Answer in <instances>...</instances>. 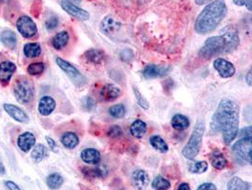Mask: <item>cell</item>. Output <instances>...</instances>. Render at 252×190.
<instances>
[{
    "mask_svg": "<svg viewBox=\"0 0 252 190\" xmlns=\"http://www.w3.org/2000/svg\"><path fill=\"white\" fill-rule=\"evenodd\" d=\"M227 7L225 0H214L207 4L195 19L194 30L199 35H208L220 25L227 15Z\"/></svg>",
    "mask_w": 252,
    "mask_h": 190,
    "instance_id": "obj_3",
    "label": "cell"
},
{
    "mask_svg": "<svg viewBox=\"0 0 252 190\" xmlns=\"http://www.w3.org/2000/svg\"><path fill=\"white\" fill-rule=\"evenodd\" d=\"M208 163L205 161H199V162H194L191 163L189 165V172L194 173V174H202L208 170Z\"/></svg>",
    "mask_w": 252,
    "mask_h": 190,
    "instance_id": "obj_36",
    "label": "cell"
},
{
    "mask_svg": "<svg viewBox=\"0 0 252 190\" xmlns=\"http://www.w3.org/2000/svg\"><path fill=\"white\" fill-rule=\"evenodd\" d=\"M236 6L246 7L250 12L252 13V0H232Z\"/></svg>",
    "mask_w": 252,
    "mask_h": 190,
    "instance_id": "obj_42",
    "label": "cell"
},
{
    "mask_svg": "<svg viewBox=\"0 0 252 190\" xmlns=\"http://www.w3.org/2000/svg\"><path fill=\"white\" fill-rule=\"evenodd\" d=\"M233 155L243 163L252 166V137H245L237 141L232 147Z\"/></svg>",
    "mask_w": 252,
    "mask_h": 190,
    "instance_id": "obj_6",
    "label": "cell"
},
{
    "mask_svg": "<svg viewBox=\"0 0 252 190\" xmlns=\"http://www.w3.org/2000/svg\"><path fill=\"white\" fill-rule=\"evenodd\" d=\"M56 109V101L53 97L45 95L38 103V113L42 116H50Z\"/></svg>",
    "mask_w": 252,
    "mask_h": 190,
    "instance_id": "obj_15",
    "label": "cell"
},
{
    "mask_svg": "<svg viewBox=\"0 0 252 190\" xmlns=\"http://www.w3.org/2000/svg\"><path fill=\"white\" fill-rule=\"evenodd\" d=\"M81 159L89 165H99L101 163V152L96 149H86L81 152Z\"/></svg>",
    "mask_w": 252,
    "mask_h": 190,
    "instance_id": "obj_22",
    "label": "cell"
},
{
    "mask_svg": "<svg viewBox=\"0 0 252 190\" xmlns=\"http://www.w3.org/2000/svg\"><path fill=\"white\" fill-rule=\"evenodd\" d=\"M70 42V35L67 31H62L56 34L51 39V45L56 51H63Z\"/></svg>",
    "mask_w": 252,
    "mask_h": 190,
    "instance_id": "obj_18",
    "label": "cell"
},
{
    "mask_svg": "<svg viewBox=\"0 0 252 190\" xmlns=\"http://www.w3.org/2000/svg\"><path fill=\"white\" fill-rule=\"evenodd\" d=\"M45 71V64L43 62H34L30 64L27 68V73L32 76H41Z\"/></svg>",
    "mask_w": 252,
    "mask_h": 190,
    "instance_id": "obj_35",
    "label": "cell"
},
{
    "mask_svg": "<svg viewBox=\"0 0 252 190\" xmlns=\"http://www.w3.org/2000/svg\"><path fill=\"white\" fill-rule=\"evenodd\" d=\"M239 44L238 30L233 25L226 26L221 31L220 36L212 37L206 40L198 51V55L203 59H212L237 50Z\"/></svg>",
    "mask_w": 252,
    "mask_h": 190,
    "instance_id": "obj_2",
    "label": "cell"
},
{
    "mask_svg": "<svg viewBox=\"0 0 252 190\" xmlns=\"http://www.w3.org/2000/svg\"><path fill=\"white\" fill-rule=\"evenodd\" d=\"M82 107L86 112H91L96 107V101L91 96H86L82 100Z\"/></svg>",
    "mask_w": 252,
    "mask_h": 190,
    "instance_id": "obj_39",
    "label": "cell"
},
{
    "mask_svg": "<svg viewBox=\"0 0 252 190\" xmlns=\"http://www.w3.org/2000/svg\"><path fill=\"white\" fill-rule=\"evenodd\" d=\"M6 173V169H5V166L2 164L1 160H0V175H4Z\"/></svg>",
    "mask_w": 252,
    "mask_h": 190,
    "instance_id": "obj_51",
    "label": "cell"
},
{
    "mask_svg": "<svg viewBox=\"0 0 252 190\" xmlns=\"http://www.w3.org/2000/svg\"><path fill=\"white\" fill-rule=\"evenodd\" d=\"M14 97L20 104L30 105L35 95V89L32 80L26 76H19L15 79L13 86Z\"/></svg>",
    "mask_w": 252,
    "mask_h": 190,
    "instance_id": "obj_4",
    "label": "cell"
},
{
    "mask_svg": "<svg viewBox=\"0 0 252 190\" xmlns=\"http://www.w3.org/2000/svg\"><path fill=\"white\" fill-rule=\"evenodd\" d=\"M46 184L50 190H59L63 184V178L57 172H53L46 179Z\"/></svg>",
    "mask_w": 252,
    "mask_h": 190,
    "instance_id": "obj_30",
    "label": "cell"
},
{
    "mask_svg": "<svg viewBox=\"0 0 252 190\" xmlns=\"http://www.w3.org/2000/svg\"><path fill=\"white\" fill-rule=\"evenodd\" d=\"M246 82L249 86L252 87V66L250 68V70L246 76Z\"/></svg>",
    "mask_w": 252,
    "mask_h": 190,
    "instance_id": "obj_48",
    "label": "cell"
},
{
    "mask_svg": "<svg viewBox=\"0 0 252 190\" xmlns=\"http://www.w3.org/2000/svg\"><path fill=\"white\" fill-rule=\"evenodd\" d=\"M133 90H134V93H135V97H136V99H137V102H138V104H139V107L141 108V109H143V110H148L149 109V103L148 101L146 100V98H144V96L140 93V91H139V89H137L136 87H134L133 88Z\"/></svg>",
    "mask_w": 252,
    "mask_h": 190,
    "instance_id": "obj_38",
    "label": "cell"
},
{
    "mask_svg": "<svg viewBox=\"0 0 252 190\" xmlns=\"http://www.w3.org/2000/svg\"><path fill=\"white\" fill-rule=\"evenodd\" d=\"M132 182L137 190H143L148 187L150 183V177L146 171L138 169L135 170L132 174Z\"/></svg>",
    "mask_w": 252,
    "mask_h": 190,
    "instance_id": "obj_17",
    "label": "cell"
},
{
    "mask_svg": "<svg viewBox=\"0 0 252 190\" xmlns=\"http://www.w3.org/2000/svg\"><path fill=\"white\" fill-rule=\"evenodd\" d=\"M120 56H121V59L123 61L130 62L134 58V53H133V51H131V50L127 49V50H124V51H122Z\"/></svg>",
    "mask_w": 252,
    "mask_h": 190,
    "instance_id": "obj_41",
    "label": "cell"
},
{
    "mask_svg": "<svg viewBox=\"0 0 252 190\" xmlns=\"http://www.w3.org/2000/svg\"><path fill=\"white\" fill-rule=\"evenodd\" d=\"M55 61H56V64L58 65V67L63 72H64V74L66 76L71 79V81L75 84L77 87H80V86L84 85V83L86 81L85 77L72 64L63 60V58H61V57H57L55 59Z\"/></svg>",
    "mask_w": 252,
    "mask_h": 190,
    "instance_id": "obj_8",
    "label": "cell"
},
{
    "mask_svg": "<svg viewBox=\"0 0 252 190\" xmlns=\"http://www.w3.org/2000/svg\"><path fill=\"white\" fill-rule=\"evenodd\" d=\"M240 135L245 138V137H252V126L244 127L241 129Z\"/></svg>",
    "mask_w": 252,
    "mask_h": 190,
    "instance_id": "obj_44",
    "label": "cell"
},
{
    "mask_svg": "<svg viewBox=\"0 0 252 190\" xmlns=\"http://www.w3.org/2000/svg\"><path fill=\"white\" fill-rule=\"evenodd\" d=\"M16 29L26 39H32L38 35L37 26L28 15H22L17 19Z\"/></svg>",
    "mask_w": 252,
    "mask_h": 190,
    "instance_id": "obj_7",
    "label": "cell"
},
{
    "mask_svg": "<svg viewBox=\"0 0 252 190\" xmlns=\"http://www.w3.org/2000/svg\"><path fill=\"white\" fill-rule=\"evenodd\" d=\"M177 190H190V188H189V184L182 183V184L179 185Z\"/></svg>",
    "mask_w": 252,
    "mask_h": 190,
    "instance_id": "obj_49",
    "label": "cell"
},
{
    "mask_svg": "<svg viewBox=\"0 0 252 190\" xmlns=\"http://www.w3.org/2000/svg\"><path fill=\"white\" fill-rule=\"evenodd\" d=\"M205 132V123L203 120H198L193 127L191 135L189 137V142L184 147L182 151V155L188 159L193 160L201 150L202 141Z\"/></svg>",
    "mask_w": 252,
    "mask_h": 190,
    "instance_id": "obj_5",
    "label": "cell"
},
{
    "mask_svg": "<svg viewBox=\"0 0 252 190\" xmlns=\"http://www.w3.org/2000/svg\"><path fill=\"white\" fill-rule=\"evenodd\" d=\"M122 94V90L113 84H106L101 89L100 95L102 100L106 102L115 101Z\"/></svg>",
    "mask_w": 252,
    "mask_h": 190,
    "instance_id": "obj_20",
    "label": "cell"
},
{
    "mask_svg": "<svg viewBox=\"0 0 252 190\" xmlns=\"http://www.w3.org/2000/svg\"><path fill=\"white\" fill-rule=\"evenodd\" d=\"M196 190H217V188L213 183H204Z\"/></svg>",
    "mask_w": 252,
    "mask_h": 190,
    "instance_id": "obj_45",
    "label": "cell"
},
{
    "mask_svg": "<svg viewBox=\"0 0 252 190\" xmlns=\"http://www.w3.org/2000/svg\"><path fill=\"white\" fill-rule=\"evenodd\" d=\"M1 2H7V1H9V0H0Z\"/></svg>",
    "mask_w": 252,
    "mask_h": 190,
    "instance_id": "obj_52",
    "label": "cell"
},
{
    "mask_svg": "<svg viewBox=\"0 0 252 190\" xmlns=\"http://www.w3.org/2000/svg\"><path fill=\"white\" fill-rule=\"evenodd\" d=\"M123 134H124L123 128L120 126H118V125L111 126L108 128V130L106 132V135L111 139H119L123 136Z\"/></svg>",
    "mask_w": 252,
    "mask_h": 190,
    "instance_id": "obj_37",
    "label": "cell"
},
{
    "mask_svg": "<svg viewBox=\"0 0 252 190\" xmlns=\"http://www.w3.org/2000/svg\"><path fill=\"white\" fill-rule=\"evenodd\" d=\"M147 131V125L142 120H136L130 126V133L133 137L140 139L142 138Z\"/></svg>",
    "mask_w": 252,
    "mask_h": 190,
    "instance_id": "obj_27",
    "label": "cell"
},
{
    "mask_svg": "<svg viewBox=\"0 0 252 190\" xmlns=\"http://www.w3.org/2000/svg\"><path fill=\"white\" fill-rule=\"evenodd\" d=\"M0 41L1 43L8 49L14 50L17 44L16 35L11 30H4L0 34Z\"/></svg>",
    "mask_w": 252,
    "mask_h": 190,
    "instance_id": "obj_24",
    "label": "cell"
},
{
    "mask_svg": "<svg viewBox=\"0 0 252 190\" xmlns=\"http://www.w3.org/2000/svg\"><path fill=\"white\" fill-rule=\"evenodd\" d=\"M4 185L9 190H22L19 188V186L17 184H15L14 182H12V181H5Z\"/></svg>",
    "mask_w": 252,
    "mask_h": 190,
    "instance_id": "obj_46",
    "label": "cell"
},
{
    "mask_svg": "<svg viewBox=\"0 0 252 190\" xmlns=\"http://www.w3.org/2000/svg\"><path fill=\"white\" fill-rule=\"evenodd\" d=\"M81 172L86 179H89V180L102 179L107 175V170L101 166H98V167L83 166L81 168Z\"/></svg>",
    "mask_w": 252,
    "mask_h": 190,
    "instance_id": "obj_23",
    "label": "cell"
},
{
    "mask_svg": "<svg viewBox=\"0 0 252 190\" xmlns=\"http://www.w3.org/2000/svg\"><path fill=\"white\" fill-rule=\"evenodd\" d=\"M61 6L63 8V11H65L68 14H70L71 16L75 17L79 20H89V13L86 11L81 9L78 5H76L74 3L70 2L69 0H62L61 1Z\"/></svg>",
    "mask_w": 252,
    "mask_h": 190,
    "instance_id": "obj_10",
    "label": "cell"
},
{
    "mask_svg": "<svg viewBox=\"0 0 252 190\" xmlns=\"http://www.w3.org/2000/svg\"><path fill=\"white\" fill-rule=\"evenodd\" d=\"M171 125L177 130H185L189 127V118L183 114H176L172 118Z\"/></svg>",
    "mask_w": 252,
    "mask_h": 190,
    "instance_id": "obj_28",
    "label": "cell"
},
{
    "mask_svg": "<svg viewBox=\"0 0 252 190\" xmlns=\"http://www.w3.org/2000/svg\"><path fill=\"white\" fill-rule=\"evenodd\" d=\"M16 71V65L8 61L4 60L0 62V84L2 86H8L13 74Z\"/></svg>",
    "mask_w": 252,
    "mask_h": 190,
    "instance_id": "obj_12",
    "label": "cell"
},
{
    "mask_svg": "<svg viewBox=\"0 0 252 190\" xmlns=\"http://www.w3.org/2000/svg\"><path fill=\"white\" fill-rule=\"evenodd\" d=\"M152 188L155 190H168L171 188V183L169 180L162 176H157L152 183Z\"/></svg>",
    "mask_w": 252,
    "mask_h": 190,
    "instance_id": "obj_34",
    "label": "cell"
},
{
    "mask_svg": "<svg viewBox=\"0 0 252 190\" xmlns=\"http://www.w3.org/2000/svg\"><path fill=\"white\" fill-rule=\"evenodd\" d=\"M60 142L67 150H74L80 143V137L73 130H65L61 134Z\"/></svg>",
    "mask_w": 252,
    "mask_h": 190,
    "instance_id": "obj_19",
    "label": "cell"
},
{
    "mask_svg": "<svg viewBox=\"0 0 252 190\" xmlns=\"http://www.w3.org/2000/svg\"><path fill=\"white\" fill-rule=\"evenodd\" d=\"M23 52L27 58H37L41 55L42 49L39 43H27L23 48Z\"/></svg>",
    "mask_w": 252,
    "mask_h": 190,
    "instance_id": "obj_29",
    "label": "cell"
},
{
    "mask_svg": "<svg viewBox=\"0 0 252 190\" xmlns=\"http://www.w3.org/2000/svg\"><path fill=\"white\" fill-rule=\"evenodd\" d=\"M59 25V19L57 16H51L50 18H48L45 22V26L47 28V30L52 31L54 29H56Z\"/></svg>",
    "mask_w": 252,
    "mask_h": 190,
    "instance_id": "obj_40",
    "label": "cell"
},
{
    "mask_svg": "<svg viewBox=\"0 0 252 190\" xmlns=\"http://www.w3.org/2000/svg\"><path fill=\"white\" fill-rule=\"evenodd\" d=\"M244 117H245V120L249 123H252V104L247 106L244 110Z\"/></svg>",
    "mask_w": 252,
    "mask_h": 190,
    "instance_id": "obj_43",
    "label": "cell"
},
{
    "mask_svg": "<svg viewBox=\"0 0 252 190\" xmlns=\"http://www.w3.org/2000/svg\"><path fill=\"white\" fill-rule=\"evenodd\" d=\"M211 132H222L226 145L234 141L239 133V107L230 99L221 100L211 121Z\"/></svg>",
    "mask_w": 252,
    "mask_h": 190,
    "instance_id": "obj_1",
    "label": "cell"
},
{
    "mask_svg": "<svg viewBox=\"0 0 252 190\" xmlns=\"http://www.w3.org/2000/svg\"><path fill=\"white\" fill-rule=\"evenodd\" d=\"M121 27L122 24L118 20H116L113 16L107 15L101 20L100 30L102 34L106 36H112L121 29Z\"/></svg>",
    "mask_w": 252,
    "mask_h": 190,
    "instance_id": "obj_14",
    "label": "cell"
},
{
    "mask_svg": "<svg viewBox=\"0 0 252 190\" xmlns=\"http://www.w3.org/2000/svg\"><path fill=\"white\" fill-rule=\"evenodd\" d=\"M194 1H195L196 5L202 6V5H207V4H209V3H211V2L214 1V0H194Z\"/></svg>",
    "mask_w": 252,
    "mask_h": 190,
    "instance_id": "obj_50",
    "label": "cell"
},
{
    "mask_svg": "<svg viewBox=\"0 0 252 190\" xmlns=\"http://www.w3.org/2000/svg\"><path fill=\"white\" fill-rule=\"evenodd\" d=\"M152 147L160 153H166L169 151V147L163 138L159 135H153L149 139Z\"/></svg>",
    "mask_w": 252,
    "mask_h": 190,
    "instance_id": "obj_31",
    "label": "cell"
},
{
    "mask_svg": "<svg viewBox=\"0 0 252 190\" xmlns=\"http://www.w3.org/2000/svg\"><path fill=\"white\" fill-rule=\"evenodd\" d=\"M227 190H252V184L238 176H234L227 182Z\"/></svg>",
    "mask_w": 252,
    "mask_h": 190,
    "instance_id": "obj_25",
    "label": "cell"
},
{
    "mask_svg": "<svg viewBox=\"0 0 252 190\" xmlns=\"http://www.w3.org/2000/svg\"><path fill=\"white\" fill-rule=\"evenodd\" d=\"M212 165L217 170H223L227 166V160L222 152L218 150H215L211 153L210 156Z\"/></svg>",
    "mask_w": 252,
    "mask_h": 190,
    "instance_id": "obj_26",
    "label": "cell"
},
{
    "mask_svg": "<svg viewBox=\"0 0 252 190\" xmlns=\"http://www.w3.org/2000/svg\"><path fill=\"white\" fill-rule=\"evenodd\" d=\"M170 71L171 68L169 66L150 64L143 69L142 76L145 79H154L167 76L170 73Z\"/></svg>",
    "mask_w": 252,
    "mask_h": 190,
    "instance_id": "obj_9",
    "label": "cell"
},
{
    "mask_svg": "<svg viewBox=\"0 0 252 190\" xmlns=\"http://www.w3.org/2000/svg\"><path fill=\"white\" fill-rule=\"evenodd\" d=\"M214 68L222 78H230L235 75L236 69L233 64L224 58H217L214 62Z\"/></svg>",
    "mask_w": 252,
    "mask_h": 190,
    "instance_id": "obj_11",
    "label": "cell"
},
{
    "mask_svg": "<svg viewBox=\"0 0 252 190\" xmlns=\"http://www.w3.org/2000/svg\"><path fill=\"white\" fill-rule=\"evenodd\" d=\"M47 156V149L44 145L42 144H38L36 145L32 152L31 153V157L32 159L35 162V163H40L44 160V158Z\"/></svg>",
    "mask_w": 252,
    "mask_h": 190,
    "instance_id": "obj_32",
    "label": "cell"
},
{
    "mask_svg": "<svg viewBox=\"0 0 252 190\" xmlns=\"http://www.w3.org/2000/svg\"><path fill=\"white\" fill-rule=\"evenodd\" d=\"M36 138L33 133L30 131L23 132L20 134L17 138V146L20 149V151L23 152H29L33 147L35 146Z\"/></svg>",
    "mask_w": 252,
    "mask_h": 190,
    "instance_id": "obj_16",
    "label": "cell"
},
{
    "mask_svg": "<svg viewBox=\"0 0 252 190\" xmlns=\"http://www.w3.org/2000/svg\"><path fill=\"white\" fill-rule=\"evenodd\" d=\"M108 113H109V115L115 119H122L126 116V107L123 104H116L109 108Z\"/></svg>",
    "mask_w": 252,
    "mask_h": 190,
    "instance_id": "obj_33",
    "label": "cell"
},
{
    "mask_svg": "<svg viewBox=\"0 0 252 190\" xmlns=\"http://www.w3.org/2000/svg\"><path fill=\"white\" fill-rule=\"evenodd\" d=\"M4 111L9 114L13 119L15 121H17L18 123H29L30 118L28 116V114H26L25 112L20 109L19 107L13 105V104H4L3 105Z\"/></svg>",
    "mask_w": 252,
    "mask_h": 190,
    "instance_id": "obj_13",
    "label": "cell"
},
{
    "mask_svg": "<svg viewBox=\"0 0 252 190\" xmlns=\"http://www.w3.org/2000/svg\"><path fill=\"white\" fill-rule=\"evenodd\" d=\"M46 140H47L48 145H49V147H50V149H51V151L53 152H58L56 142L52 139V138H51L50 136H46Z\"/></svg>",
    "mask_w": 252,
    "mask_h": 190,
    "instance_id": "obj_47",
    "label": "cell"
},
{
    "mask_svg": "<svg viewBox=\"0 0 252 190\" xmlns=\"http://www.w3.org/2000/svg\"><path fill=\"white\" fill-rule=\"evenodd\" d=\"M83 58L86 60L87 63L91 65H101L105 60V53L104 51L98 49H90L86 51L83 55Z\"/></svg>",
    "mask_w": 252,
    "mask_h": 190,
    "instance_id": "obj_21",
    "label": "cell"
}]
</instances>
